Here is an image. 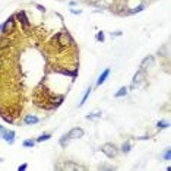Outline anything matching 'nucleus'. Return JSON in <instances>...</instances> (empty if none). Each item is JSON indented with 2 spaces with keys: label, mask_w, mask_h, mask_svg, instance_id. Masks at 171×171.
I'll use <instances>...</instances> for the list:
<instances>
[{
  "label": "nucleus",
  "mask_w": 171,
  "mask_h": 171,
  "mask_svg": "<svg viewBox=\"0 0 171 171\" xmlns=\"http://www.w3.org/2000/svg\"><path fill=\"white\" fill-rule=\"evenodd\" d=\"M57 38L60 40V44H62V45H67V43L70 41V37H69L67 34H65V32L59 34V35H57Z\"/></svg>",
  "instance_id": "10"
},
{
  "label": "nucleus",
  "mask_w": 171,
  "mask_h": 171,
  "mask_svg": "<svg viewBox=\"0 0 171 171\" xmlns=\"http://www.w3.org/2000/svg\"><path fill=\"white\" fill-rule=\"evenodd\" d=\"M37 7H38V9H40V10H41V12H43V10H44V7H43V6H41V5H37Z\"/></svg>",
  "instance_id": "28"
},
{
  "label": "nucleus",
  "mask_w": 171,
  "mask_h": 171,
  "mask_svg": "<svg viewBox=\"0 0 171 171\" xmlns=\"http://www.w3.org/2000/svg\"><path fill=\"white\" fill-rule=\"evenodd\" d=\"M143 9H145V5H139L138 7H135V9L132 10V13H136V12H142Z\"/></svg>",
  "instance_id": "22"
},
{
  "label": "nucleus",
  "mask_w": 171,
  "mask_h": 171,
  "mask_svg": "<svg viewBox=\"0 0 171 171\" xmlns=\"http://www.w3.org/2000/svg\"><path fill=\"white\" fill-rule=\"evenodd\" d=\"M16 19L22 23V27L25 28V29H28L29 28V21H28V18H27V13H25V10H21V12H18L16 13Z\"/></svg>",
  "instance_id": "5"
},
{
  "label": "nucleus",
  "mask_w": 171,
  "mask_h": 171,
  "mask_svg": "<svg viewBox=\"0 0 171 171\" xmlns=\"http://www.w3.org/2000/svg\"><path fill=\"white\" fill-rule=\"evenodd\" d=\"M98 117H101V113H100V111H95V113H91V114L86 116L88 120H94V118H98Z\"/></svg>",
  "instance_id": "18"
},
{
  "label": "nucleus",
  "mask_w": 171,
  "mask_h": 171,
  "mask_svg": "<svg viewBox=\"0 0 171 171\" xmlns=\"http://www.w3.org/2000/svg\"><path fill=\"white\" fill-rule=\"evenodd\" d=\"M66 168H72V170H85L83 167H79V165H73V164H67Z\"/></svg>",
  "instance_id": "21"
},
{
  "label": "nucleus",
  "mask_w": 171,
  "mask_h": 171,
  "mask_svg": "<svg viewBox=\"0 0 171 171\" xmlns=\"http://www.w3.org/2000/svg\"><path fill=\"white\" fill-rule=\"evenodd\" d=\"M91 91H92V86H88V89H86V92L83 94V96H82V100H81V102H79V107H82L85 102H86V100H88V96H89V94H91Z\"/></svg>",
  "instance_id": "11"
},
{
  "label": "nucleus",
  "mask_w": 171,
  "mask_h": 171,
  "mask_svg": "<svg viewBox=\"0 0 171 171\" xmlns=\"http://www.w3.org/2000/svg\"><path fill=\"white\" fill-rule=\"evenodd\" d=\"M143 79H145V70H139V72H136V75L133 76V82H132V86L133 88H136V86H139V85L143 82Z\"/></svg>",
  "instance_id": "4"
},
{
  "label": "nucleus",
  "mask_w": 171,
  "mask_h": 171,
  "mask_svg": "<svg viewBox=\"0 0 171 171\" xmlns=\"http://www.w3.org/2000/svg\"><path fill=\"white\" fill-rule=\"evenodd\" d=\"M70 12H72L73 15H79V13H81V9H79V10H78V9H70Z\"/></svg>",
  "instance_id": "25"
},
{
  "label": "nucleus",
  "mask_w": 171,
  "mask_h": 171,
  "mask_svg": "<svg viewBox=\"0 0 171 171\" xmlns=\"http://www.w3.org/2000/svg\"><path fill=\"white\" fill-rule=\"evenodd\" d=\"M130 148H132L130 142H124V143H123V146H121V151H123L124 154H127V152H130Z\"/></svg>",
  "instance_id": "16"
},
{
  "label": "nucleus",
  "mask_w": 171,
  "mask_h": 171,
  "mask_svg": "<svg viewBox=\"0 0 171 171\" xmlns=\"http://www.w3.org/2000/svg\"><path fill=\"white\" fill-rule=\"evenodd\" d=\"M0 161H2V158H0Z\"/></svg>",
  "instance_id": "29"
},
{
  "label": "nucleus",
  "mask_w": 171,
  "mask_h": 171,
  "mask_svg": "<svg viewBox=\"0 0 171 171\" xmlns=\"http://www.w3.org/2000/svg\"><path fill=\"white\" fill-rule=\"evenodd\" d=\"M67 135H69L70 139H79V138L83 136V130H82L81 127H73V129L67 133Z\"/></svg>",
  "instance_id": "6"
},
{
  "label": "nucleus",
  "mask_w": 171,
  "mask_h": 171,
  "mask_svg": "<svg viewBox=\"0 0 171 171\" xmlns=\"http://www.w3.org/2000/svg\"><path fill=\"white\" fill-rule=\"evenodd\" d=\"M101 151H102L108 158H114V156L117 155V148H116V145H113V143H104L102 148H101Z\"/></svg>",
  "instance_id": "2"
},
{
  "label": "nucleus",
  "mask_w": 171,
  "mask_h": 171,
  "mask_svg": "<svg viewBox=\"0 0 171 171\" xmlns=\"http://www.w3.org/2000/svg\"><path fill=\"white\" fill-rule=\"evenodd\" d=\"M25 124H35V123H38L40 121V118L37 117V116H32V114H28L27 117H25Z\"/></svg>",
  "instance_id": "9"
},
{
  "label": "nucleus",
  "mask_w": 171,
  "mask_h": 171,
  "mask_svg": "<svg viewBox=\"0 0 171 171\" xmlns=\"http://www.w3.org/2000/svg\"><path fill=\"white\" fill-rule=\"evenodd\" d=\"M2 28H3V32H6V34H9L10 31H13V28H15V16H9L6 19V22L2 25Z\"/></svg>",
  "instance_id": "3"
},
{
  "label": "nucleus",
  "mask_w": 171,
  "mask_h": 171,
  "mask_svg": "<svg viewBox=\"0 0 171 171\" xmlns=\"http://www.w3.org/2000/svg\"><path fill=\"white\" fill-rule=\"evenodd\" d=\"M108 75H110V69H105V70L101 73V75H100L98 81H96V85H98V86H100V85H102V83L105 82V79L108 78Z\"/></svg>",
  "instance_id": "8"
},
{
  "label": "nucleus",
  "mask_w": 171,
  "mask_h": 171,
  "mask_svg": "<svg viewBox=\"0 0 171 171\" xmlns=\"http://www.w3.org/2000/svg\"><path fill=\"white\" fill-rule=\"evenodd\" d=\"M0 138L3 140H6L9 145H12L15 142V132L13 130H7L3 126H0Z\"/></svg>",
  "instance_id": "1"
},
{
  "label": "nucleus",
  "mask_w": 171,
  "mask_h": 171,
  "mask_svg": "<svg viewBox=\"0 0 171 171\" xmlns=\"http://www.w3.org/2000/svg\"><path fill=\"white\" fill-rule=\"evenodd\" d=\"M170 126V123L168 121H165V120H161V121H158L156 123V127L158 129H165V127H168Z\"/></svg>",
  "instance_id": "14"
},
{
  "label": "nucleus",
  "mask_w": 171,
  "mask_h": 171,
  "mask_svg": "<svg viewBox=\"0 0 171 171\" xmlns=\"http://www.w3.org/2000/svg\"><path fill=\"white\" fill-rule=\"evenodd\" d=\"M27 168H28V165H27V164H22V165H19V167H18V170H19V171H23V170H27Z\"/></svg>",
  "instance_id": "24"
},
{
  "label": "nucleus",
  "mask_w": 171,
  "mask_h": 171,
  "mask_svg": "<svg viewBox=\"0 0 171 171\" xmlns=\"http://www.w3.org/2000/svg\"><path fill=\"white\" fill-rule=\"evenodd\" d=\"M100 170H114L113 165H100Z\"/></svg>",
  "instance_id": "23"
},
{
  "label": "nucleus",
  "mask_w": 171,
  "mask_h": 171,
  "mask_svg": "<svg viewBox=\"0 0 171 171\" xmlns=\"http://www.w3.org/2000/svg\"><path fill=\"white\" fill-rule=\"evenodd\" d=\"M162 158L165 161H170L171 160V149H167L165 152H164V155H162Z\"/></svg>",
  "instance_id": "20"
},
{
  "label": "nucleus",
  "mask_w": 171,
  "mask_h": 171,
  "mask_svg": "<svg viewBox=\"0 0 171 171\" xmlns=\"http://www.w3.org/2000/svg\"><path fill=\"white\" fill-rule=\"evenodd\" d=\"M23 146H25V148H34V146H35V140H31V139L23 140Z\"/></svg>",
  "instance_id": "17"
},
{
  "label": "nucleus",
  "mask_w": 171,
  "mask_h": 171,
  "mask_svg": "<svg viewBox=\"0 0 171 171\" xmlns=\"http://www.w3.org/2000/svg\"><path fill=\"white\" fill-rule=\"evenodd\" d=\"M95 5H96V6H105V3H104V2H96Z\"/></svg>",
  "instance_id": "27"
},
{
  "label": "nucleus",
  "mask_w": 171,
  "mask_h": 171,
  "mask_svg": "<svg viewBox=\"0 0 171 171\" xmlns=\"http://www.w3.org/2000/svg\"><path fill=\"white\" fill-rule=\"evenodd\" d=\"M69 140H70V138H69V135H67V133L62 136V139H60V145H62V148H66V146H67V143H69Z\"/></svg>",
  "instance_id": "13"
},
{
  "label": "nucleus",
  "mask_w": 171,
  "mask_h": 171,
  "mask_svg": "<svg viewBox=\"0 0 171 171\" xmlns=\"http://www.w3.org/2000/svg\"><path fill=\"white\" fill-rule=\"evenodd\" d=\"M126 94H127V88H126V86H121V88L114 94V96H116V98H121V96H124Z\"/></svg>",
  "instance_id": "12"
},
{
  "label": "nucleus",
  "mask_w": 171,
  "mask_h": 171,
  "mask_svg": "<svg viewBox=\"0 0 171 171\" xmlns=\"http://www.w3.org/2000/svg\"><path fill=\"white\" fill-rule=\"evenodd\" d=\"M121 35V31H116V32H111V37H120Z\"/></svg>",
  "instance_id": "26"
},
{
  "label": "nucleus",
  "mask_w": 171,
  "mask_h": 171,
  "mask_svg": "<svg viewBox=\"0 0 171 171\" xmlns=\"http://www.w3.org/2000/svg\"><path fill=\"white\" fill-rule=\"evenodd\" d=\"M51 138V135H50V133H44V135H41L38 139H37L35 142H44V140H48V139H50Z\"/></svg>",
  "instance_id": "15"
},
{
  "label": "nucleus",
  "mask_w": 171,
  "mask_h": 171,
  "mask_svg": "<svg viewBox=\"0 0 171 171\" xmlns=\"http://www.w3.org/2000/svg\"><path fill=\"white\" fill-rule=\"evenodd\" d=\"M104 40H105V35H104V32H102V31L96 34V41H100V43H104Z\"/></svg>",
  "instance_id": "19"
},
{
  "label": "nucleus",
  "mask_w": 171,
  "mask_h": 171,
  "mask_svg": "<svg viewBox=\"0 0 171 171\" xmlns=\"http://www.w3.org/2000/svg\"><path fill=\"white\" fill-rule=\"evenodd\" d=\"M154 62H155L154 56H148V57H145V59L142 60V63H140V69H142V70H145V69L151 67V66L154 65Z\"/></svg>",
  "instance_id": "7"
}]
</instances>
